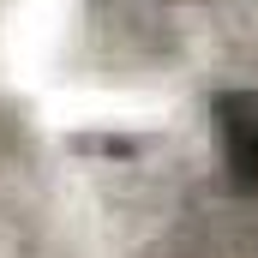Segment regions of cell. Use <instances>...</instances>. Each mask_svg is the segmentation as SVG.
Masks as SVG:
<instances>
[{
  "label": "cell",
  "instance_id": "cell-1",
  "mask_svg": "<svg viewBox=\"0 0 258 258\" xmlns=\"http://www.w3.org/2000/svg\"><path fill=\"white\" fill-rule=\"evenodd\" d=\"M216 138H222L228 180L246 186V192H258V90L216 96Z\"/></svg>",
  "mask_w": 258,
  "mask_h": 258
}]
</instances>
